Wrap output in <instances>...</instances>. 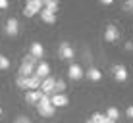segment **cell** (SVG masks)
<instances>
[{
	"label": "cell",
	"instance_id": "18",
	"mask_svg": "<svg viewBox=\"0 0 133 123\" xmlns=\"http://www.w3.org/2000/svg\"><path fill=\"white\" fill-rule=\"evenodd\" d=\"M64 90H66V83L62 79H56V83H54V94H64Z\"/></svg>",
	"mask_w": 133,
	"mask_h": 123
},
{
	"label": "cell",
	"instance_id": "24",
	"mask_svg": "<svg viewBox=\"0 0 133 123\" xmlns=\"http://www.w3.org/2000/svg\"><path fill=\"white\" fill-rule=\"evenodd\" d=\"M123 10H127V12L133 10V0H125V4H123Z\"/></svg>",
	"mask_w": 133,
	"mask_h": 123
},
{
	"label": "cell",
	"instance_id": "8",
	"mask_svg": "<svg viewBox=\"0 0 133 123\" xmlns=\"http://www.w3.org/2000/svg\"><path fill=\"white\" fill-rule=\"evenodd\" d=\"M58 52H60V58H62V60H70V62H71V58H73V48H71L68 42H62Z\"/></svg>",
	"mask_w": 133,
	"mask_h": 123
},
{
	"label": "cell",
	"instance_id": "19",
	"mask_svg": "<svg viewBox=\"0 0 133 123\" xmlns=\"http://www.w3.org/2000/svg\"><path fill=\"white\" fill-rule=\"evenodd\" d=\"M106 119L108 117L104 115V113H100V112H95L93 115H91V121L93 123H106Z\"/></svg>",
	"mask_w": 133,
	"mask_h": 123
},
{
	"label": "cell",
	"instance_id": "25",
	"mask_svg": "<svg viewBox=\"0 0 133 123\" xmlns=\"http://www.w3.org/2000/svg\"><path fill=\"white\" fill-rule=\"evenodd\" d=\"M8 6H10V2H8V0H0V10H6Z\"/></svg>",
	"mask_w": 133,
	"mask_h": 123
},
{
	"label": "cell",
	"instance_id": "29",
	"mask_svg": "<svg viewBox=\"0 0 133 123\" xmlns=\"http://www.w3.org/2000/svg\"><path fill=\"white\" fill-rule=\"evenodd\" d=\"M100 2H102V4H104V6H110V4H112V2H114V0H100Z\"/></svg>",
	"mask_w": 133,
	"mask_h": 123
},
{
	"label": "cell",
	"instance_id": "11",
	"mask_svg": "<svg viewBox=\"0 0 133 123\" xmlns=\"http://www.w3.org/2000/svg\"><path fill=\"white\" fill-rule=\"evenodd\" d=\"M114 77H116L118 83L127 81V69H125V66H114Z\"/></svg>",
	"mask_w": 133,
	"mask_h": 123
},
{
	"label": "cell",
	"instance_id": "2",
	"mask_svg": "<svg viewBox=\"0 0 133 123\" xmlns=\"http://www.w3.org/2000/svg\"><path fill=\"white\" fill-rule=\"evenodd\" d=\"M44 8L43 0H27L25 8H23V16L25 17H33L37 13H41V10Z\"/></svg>",
	"mask_w": 133,
	"mask_h": 123
},
{
	"label": "cell",
	"instance_id": "14",
	"mask_svg": "<svg viewBox=\"0 0 133 123\" xmlns=\"http://www.w3.org/2000/svg\"><path fill=\"white\" fill-rule=\"evenodd\" d=\"M33 73H35V67L29 66V63H21V66H19V71H17V75H19V77H25V79H27V77H31Z\"/></svg>",
	"mask_w": 133,
	"mask_h": 123
},
{
	"label": "cell",
	"instance_id": "22",
	"mask_svg": "<svg viewBox=\"0 0 133 123\" xmlns=\"http://www.w3.org/2000/svg\"><path fill=\"white\" fill-rule=\"evenodd\" d=\"M8 67H10V60L6 56H2L0 58V69H8Z\"/></svg>",
	"mask_w": 133,
	"mask_h": 123
},
{
	"label": "cell",
	"instance_id": "21",
	"mask_svg": "<svg viewBox=\"0 0 133 123\" xmlns=\"http://www.w3.org/2000/svg\"><path fill=\"white\" fill-rule=\"evenodd\" d=\"M44 8H46L48 12L56 13V12H58V2H48V4H44Z\"/></svg>",
	"mask_w": 133,
	"mask_h": 123
},
{
	"label": "cell",
	"instance_id": "16",
	"mask_svg": "<svg viewBox=\"0 0 133 123\" xmlns=\"http://www.w3.org/2000/svg\"><path fill=\"white\" fill-rule=\"evenodd\" d=\"M87 79H91V81H100L102 79V73L97 69V67H91V69H87Z\"/></svg>",
	"mask_w": 133,
	"mask_h": 123
},
{
	"label": "cell",
	"instance_id": "20",
	"mask_svg": "<svg viewBox=\"0 0 133 123\" xmlns=\"http://www.w3.org/2000/svg\"><path fill=\"white\" fill-rule=\"evenodd\" d=\"M21 63H29V66L37 67V63H39V60H37V58H33V56H31V54H27V56L23 58V62H21Z\"/></svg>",
	"mask_w": 133,
	"mask_h": 123
},
{
	"label": "cell",
	"instance_id": "15",
	"mask_svg": "<svg viewBox=\"0 0 133 123\" xmlns=\"http://www.w3.org/2000/svg\"><path fill=\"white\" fill-rule=\"evenodd\" d=\"M41 19H43L44 23H56V13H52V12H48L46 8H43V10H41Z\"/></svg>",
	"mask_w": 133,
	"mask_h": 123
},
{
	"label": "cell",
	"instance_id": "28",
	"mask_svg": "<svg viewBox=\"0 0 133 123\" xmlns=\"http://www.w3.org/2000/svg\"><path fill=\"white\" fill-rule=\"evenodd\" d=\"M125 50H127V52H131V50H133V42H125Z\"/></svg>",
	"mask_w": 133,
	"mask_h": 123
},
{
	"label": "cell",
	"instance_id": "12",
	"mask_svg": "<svg viewBox=\"0 0 133 123\" xmlns=\"http://www.w3.org/2000/svg\"><path fill=\"white\" fill-rule=\"evenodd\" d=\"M25 86H27V90H39L41 89V79L33 73L31 77H27V79H25Z\"/></svg>",
	"mask_w": 133,
	"mask_h": 123
},
{
	"label": "cell",
	"instance_id": "26",
	"mask_svg": "<svg viewBox=\"0 0 133 123\" xmlns=\"http://www.w3.org/2000/svg\"><path fill=\"white\" fill-rule=\"evenodd\" d=\"M127 117H129V119H133V106H129V108H127Z\"/></svg>",
	"mask_w": 133,
	"mask_h": 123
},
{
	"label": "cell",
	"instance_id": "33",
	"mask_svg": "<svg viewBox=\"0 0 133 123\" xmlns=\"http://www.w3.org/2000/svg\"><path fill=\"white\" fill-rule=\"evenodd\" d=\"M0 58H2V54H0Z\"/></svg>",
	"mask_w": 133,
	"mask_h": 123
},
{
	"label": "cell",
	"instance_id": "23",
	"mask_svg": "<svg viewBox=\"0 0 133 123\" xmlns=\"http://www.w3.org/2000/svg\"><path fill=\"white\" fill-rule=\"evenodd\" d=\"M16 83H17V86H19V89H23V90H27V86H25V77H19V75H17Z\"/></svg>",
	"mask_w": 133,
	"mask_h": 123
},
{
	"label": "cell",
	"instance_id": "4",
	"mask_svg": "<svg viewBox=\"0 0 133 123\" xmlns=\"http://www.w3.org/2000/svg\"><path fill=\"white\" fill-rule=\"evenodd\" d=\"M35 75L39 77L41 81H43V79H46V77H50V66H48L46 62H43V60H41L39 63H37V67H35Z\"/></svg>",
	"mask_w": 133,
	"mask_h": 123
},
{
	"label": "cell",
	"instance_id": "13",
	"mask_svg": "<svg viewBox=\"0 0 133 123\" xmlns=\"http://www.w3.org/2000/svg\"><path fill=\"white\" fill-rule=\"evenodd\" d=\"M31 56L37 58V60L41 62V58L44 56V48H43V44H41V42H33V44H31Z\"/></svg>",
	"mask_w": 133,
	"mask_h": 123
},
{
	"label": "cell",
	"instance_id": "31",
	"mask_svg": "<svg viewBox=\"0 0 133 123\" xmlns=\"http://www.w3.org/2000/svg\"><path fill=\"white\" fill-rule=\"evenodd\" d=\"M106 123H116V121H112V119H106Z\"/></svg>",
	"mask_w": 133,
	"mask_h": 123
},
{
	"label": "cell",
	"instance_id": "7",
	"mask_svg": "<svg viewBox=\"0 0 133 123\" xmlns=\"http://www.w3.org/2000/svg\"><path fill=\"white\" fill-rule=\"evenodd\" d=\"M43 98V92H41V89L39 90H27L25 92V100H27V104H39V100Z\"/></svg>",
	"mask_w": 133,
	"mask_h": 123
},
{
	"label": "cell",
	"instance_id": "5",
	"mask_svg": "<svg viewBox=\"0 0 133 123\" xmlns=\"http://www.w3.org/2000/svg\"><path fill=\"white\" fill-rule=\"evenodd\" d=\"M68 75H70L73 81H79V79H83L85 71H83V67H81L79 63H70V67H68Z\"/></svg>",
	"mask_w": 133,
	"mask_h": 123
},
{
	"label": "cell",
	"instance_id": "27",
	"mask_svg": "<svg viewBox=\"0 0 133 123\" xmlns=\"http://www.w3.org/2000/svg\"><path fill=\"white\" fill-rule=\"evenodd\" d=\"M16 123H31V121L27 119V117H17V119H16Z\"/></svg>",
	"mask_w": 133,
	"mask_h": 123
},
{
	"label": "cell",
	"instance_id": "10",
	"mask_svg": "<svg viewBox=\"0 0 133 123\" xmlns=\"http://www.w3.org/2000/svg\"><path fill=\"white\" fill-rule=\"evenodd\" d=\"M17 31H19V23H17V19H16V17H10L8 23H6V33L10 35V37H16Z\"/></svg>",
	"mask_w": 133,
	"mask_h": 123
},
{
	"label": "cell",
	"instance_id": "17",
	"mask_svg": "<svg viewBox=\"0 0 133 123\" xmlns=\"http://www.w3.org/2000/svg\"><path fill=\"white\" fill-rule=\"evenodd\" d=\"M104 115H106L108 119H112V121H118V119H120V110H118L116 106H110Z\"/></svg>",
	"mask_w": 133,
	"mask_h": 123
},
{
	"label": "cell",
	"instance_id": "3",
	"mask_svg": "<svg viewBox=\"0 0 133 123\" xmlns=\"http://www.w3.org/2000/svg\"><path fill=\"white\" fill-rule=\"evenodd\" d=\"M54 83H56L54 77H46V79H43V81H41V92L46 94V96H52V94H54Z\"/></svg>",
	"mask_w": 133,
	"mask_h": 123
},
{
	"label": "cell",
	"instance_id": "30",
	"mask_svg": "<svg viewBox=\"0 0 133 123\" xmlns=\"http://www.w3.org/2000/svg\"><path fill=\"white\" fill-rule=\"evenodd\" d=\"M48 2H58V0H43V4H48Z\"/></svg>",
	"mask_w": 133,
	"mask_h": 123
},
{
	"label": "cell",
	"instance_id": "32",
	"mask_svg": "<svg viewBox=\"0 0 133 123\" xmlns=\"http://www.w3.org/2000/svg\"><path fill=\"white\" fill-rule=\"evenodd\" d=\"M0 115H2V108H0Z\"/></svg>",
	"mask_w": 133,
	"mask_h": 123
},
{
	"label": "cell",
	"instance_id": "9",
	"mask_svg": "<svg viewBox=\"0 0 133 123\" xmlns=\"http://www.w3.org/2000/svg\"><path fill=\"white\" fill-rule=\"evenodd\" d=\"M118 37H120L118 27H116V25H108L106 31H104V39H106L108 42H114V40H118Z\"/></svg>",
	"mask_w": 133,
	"mask_h": 123
},
{
	"label": "cell",
	"instance_id": "6",
	"mask_svg": "<svg viewBox=\"0 0 133 123\" xmlns=\"http://www.w3.org/2000/svg\"><path fill=\"white\" fill-rule=\"evenodd\" d=\"M50 104L54 108H64L70 104V98H68V94H52L50 96Z\"/></svg>",
	"mask_w": 133,
	"mask_h": 123
},
{
	"label": "cell",
	"instance_id": "1",
	"mask_svg": "<svg viewBox=\"0 0 133 123\" xmlns=\"http://www.w3.org/2000/svg\"><path fill=\"white\" fill-rule=\"evenodd\" d=\"M37 112H39V115H43V117H52V115H54L56 108L50 104V96L43 94V98H41L39 104H37Z\"/></svg>",
	"mask_w": 133,
	"mask_h": 123
}]
</instances>
